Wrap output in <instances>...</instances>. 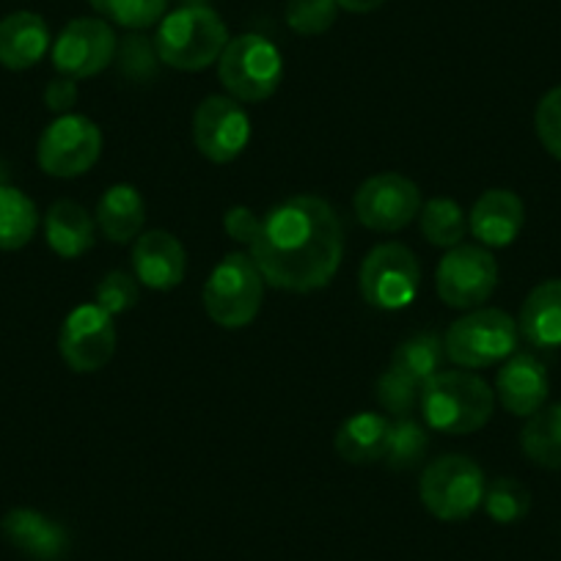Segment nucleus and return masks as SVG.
<instances>
[{"mask_svg": "<svg viewBox=\"0 0 561 561\" xmlns=\"http://www.w3.org/2000/svg\"><path fill=\"white\" fill-rule=\"evenodd\" d=\"M248 248L264 284L284 293H317L342 264V220L325 198L295 196L264 215Z\"/></svg>", "mask_w": 561, "mask_h": 561, "instance_id": "f257e3e1", "label": "nucleus"}, {"mask_svg": "<svg viewBox=\"0 0 561 561\" xmlns=\"http://www.w3.org/2000/svg\"><path fill=\"white\" fill-rule=\"evenodd\" d=\"M419 410L435 433L471 435L493 419L495 391L473 371H438L421 391Z\"/></svg>", "mask_w": 561, "mask_h": 561, "instance_id": "f03ea898", "label": "nucleus"}, {"mask_svg": "<svg viewBox=\"0 0 561 561\" xmlns=\"http://www.w3.org/2000/svg\"><path fill=\"white\" fill-rule=\"evenodd\" d=\"M229 45L224 18L209 7H180L165 14L154 34L158 61L180 72H202L218 64Z\"/></svg>", "mask_w": 561, "mask_h": 561, "instance_id": "7ed1b4c3", "label": "nucleus"}, {"mask_svg": "<svg viewBox=\"0 0 561 561\" xmlns=\"http://www.w3.org/2000/svg\"><path fill=\"white\" fill-rule=\"evenodd\" d=\"M264 300V275L251 253H229L204 284V309L215 325L237 331L256 320Z\"/></svg>", "mask_w": 561, "mask_h": 561, "instance_id": "20e7f679", "label": "nucleus"}, {"mask_svg": "<svg viewBox=\"0 0 561 561\" xmlns=\"http://www.w3.org/2000/svg\"><path fill=\"white\" fill-rule=\"evenodd\" d=\"M520 328L501 309H473L451 322L444 336L446 358L460 369H488L515 355Z\"/></svg>", "mask_w": 561, "mask_h": 561, "instance_id": "39448f33", "label": "nucleus"}, {"mask_svg": "<svg viewBox=\"0 0 561 561\" xmlns=\"http://www.w3.org/2000/svg\"><path fill=\"white\" fill-rule=\"evenodd\" d=\"M484 471L466 455H446L421 473V504L438 520H468L484 501Z\"/></svg>", "mask_w": 561, "mask_h": 561, "instance_id": "423d86ee", "label": "nucleus"}, {"mask_svg": "<svg viewBox=\"0 0 561 561\" xmlns=\"http://www.w3.org/2000/svg\"><path fill=\"white\" fill-rule=\"evenodd\" d=\"M218 78L237 102L270 100L284 80V58L264 36L242 34L218 58Z\"/></svg>", "mask_w": 561, "mask_h": 561, "instance_id": "0eeeda50", "label": "nucleus"}, {"mask_svg": "<svg viewBox=\"0 0 561 561\" xmlns=\"http://www.w3.org/2000/svg\"><path fill=\"white\" fill-rule=\"evenodd\" d=\"M421 267L410 248L382 242L366 253L358 273V287L366 304L380 311L408 309L419 295Z\"/></svg>", "mask_w": 561, "mask_h": 561, "instance_id": "6e6552de", "label": "nucleus"}, {"mask_svg": "<svg viewBox=\"0 0 561 561\" xmlns=\"http://www.w3.org/2000/svg\"><path fill=\"white\" fill-rule=\"evenodd\" d=\"M102 154V129L80 113L56 116L45 127L36 147V160L47 176L75 180L96 165Z\"/></svg>", "mask_w": 561, "mask_h": 561, "instance_id": "1a4fd4ad", "label": "nucleus"}, {"mask_svg": "<svg viewBox=\"0 0 561 561\" xmlns=\"http://www.w3.org/2000/svg\"><path fill=\"white\" fill-rule=\"evenodd\" d=\"M438 295L451 309H479L499 287V262L482 245H457L440 259Z\"/></svg>", "mask_w": 561, "mask_h": 561, "instance_id": "9d476101", "label": "nucleus"}, {"mask_svg": "<svg viewBox=\"0 0 561 561\" xmlns=\"http://www.w3.org/2000/svg\"><path fill=\"white\" fill-rule=\"evenodd\" d=\"M353 207L366 229L391 234V231H402L404 226L419 218L421 191L408 176L397 174V171H386V174L369 176L358 187Z\"/></svg>", "mask_w": 561, "mask_h": 561, "instance_id": "9b49d317", "label": "nucleus"}, {"mask_svg": "<svg viewBox=\"0 0 561 561\" xmlns=\"http://www.w3.org/2000/svg\"><path fill=\"white\" fill-rule=\"evenodd\" d=\"M118 39L102 18H78L53 42V67L72 80L96 78L113 64Z\"/></svg>", "mask_w": 561, "mask_h": 561, "instance_id": "f8f14e48", "label": "nucleus"}, {"mask_svg": "<svg viewBox=\"0 0 561 561\" xmlns=\"http://www.w3.org/2000/svg\"><path fill=\"white\" fill-rule=\"evenodd\" d=\"M251 118L234 96H207L193 113V144L209 163L226 165L245 152Z\"/></svg>", "mask_w": 561, "mask_h": 561, "instance_id": "ddd939ff", "label": "nucleus"}, {"mask_svg": "<svg viewBox=\"0 0 561 561\" xmlns=\"http://www.w3.org/2000/svg\"><path fill=\"white\" fill-rule=\"evenodd\" d=\"M58 350L67 366L78 375L105 369L116 353V325L113 317L96 304L78 306L67 314L58 336Z\"/></svg>", "mask_w": 561, "mask_h": 561, "instance_id": "4468645a", "label": "nucleus"}, {"mask_svg": "<svg viewBox=\"0 0 561 561\" xmlns=\"http://www.w3.org/2000/svg\"><path fill=\"white\" fill-rule=\"evenodd\" d=\"M135 280L154 293H169L185 280L187 253L171 231L152 229L135 240L133 248Z\"/></svg>", "mask_w": 561, "mask_h": 561, "instance_id": "2eb2a0df", "label": "nucleus"}, {"mask_svg": "<svg viewBox=\"0 0 561 561\" xmlns=\"http://www.w3.org/2000/svg\"><path fill=\"white\" fill-rule=\"evenodd\" d=\"M548 388V369L542 366V360L528 353L510 355L495 377V397H499L501 408L517 419H528L542 410Z\"/></svg>", "mask_w": 561, "mask_h": 561, "instance_id": "dca6fc26", "label": "nucleus"}, {"mask_svg": "<svg viewBox=\"0 0 561 561\" xmlns=\"http://www.w3.org/2000/svg\"><path fill=\"white\" fill-rule=\"evenodd\" d=\"M523 224H526V207L517 193L493 187L482 193L468 215V229L482 245L506 248L517 240Z\"/></svg>", "mask_w": 561, "mask_h": 561, "instance_id": "f3484780", "label": "nucleus"}, {"mask_svg": "<svg viewBox=\"0 0 561 561\" xmlns=\"http://www.w3.org/2000/svg\"><path fill=\"white\" fill-rule=\"evenodd\" d=\"M0 526L9 542L34 561H61L69 553L67 528L36 510H12Z\"/></svg>", "mask_w": 561, "mask_h": 561, "instance_id": "a211bd4d", "label": "nucleus"}, {"mask_svg": "<svg viewBox=\"0 0 561 561\" xmlns=\"http://www.w3.org/2000/svg\"><path fill=\"white\" fill-rule=\"evenodd\" d=\"M50 50V28L34 12H14L0 20V67L23 72Z\"/></svg>", "mask_w": 561, "mask_h": 561, "instance_id": "6ab92c4d", "label": "nucleus"}, {"mask_svg": "<svg viewBox=\"0 0 561 561\" xmlns=\"http://www.w3.org/2000/svg\"><path fill=\"white\" fill-rule=\"evenodd\" d=\"M517 328L534 347H561V278L542 280L528 293Z\"/></svg>", "mask_w": 561, "mask_h": 561, "instance_id": "aec40b11", "label": "nucleus"}, {"mask_svg": "<svg viewBox=\"0 0 561 561\" xmlns=\"http://www.w3.org/2000/svg\"><path fill=\"white\" fill-rule=\"evenodd\" d=\"M147 224V204L133 185L107 187L96 204V229L116 245L138 240Z\"/></svg>", "mask_w": 561, "mask_h": 561, "instance_id": "412c9836", "label": "nucleus"}, {"mask_svg": "<svg viewBox=\"0 0 561 561\" xmlns=\"http://www.w3.org/2000/svg\"><path fill=\"white\" fill-rule=\"evenodd\" d=\"M45 237L56 256L78 259L94 248L96 224L85 213V207L64 198V202L53 204L50 213L45 215Z\"/></svg>", "mask_w": 561, "mask_h": 561, "instance_id": "4be33fe9", "label": "nucleus"}, {"mask_svg": "<svg viewBox=\"0 0 561 561\" xmlns=\"http://www.w3.org/2000/svg\"><path fill=\"white\" fill-rule=\"evenodd\" d=\"M388 424L391 421L380 413H355L344 421L336 433V451L342 460L353 466L380 462L386 455Z\"/></svg>", "mask_w": 561, "mask_h": 561, "instance_id": "5701e85b", "label": "nucleus"}, {"mask_svg": "<svg viewBox=\"0 0 561 561\" xmlns=\"http://www.w3.org/2000/svg\"><path fill=\"white\" fill-rule=\"evenodd\" d=\"M520 446L531 462L561 471V404H548L528 415Z\"/></svg>", "mask_w": 561, "mask_h": 561, "instance_id": "b1692460", "label": "nucleus"}, {"mask_svg": "<svg viewBox=\"0 0 561 561\" xmlns=\"http://www.w3.org/2000/svg\"><path fill=\"white\" fill-rule=\"evenodd\" d=\"M39 226L36 204L23 191L0 185V251H20L28 245Z\"/></svg>", "mask_w": 561, "mask_h": 561, "instance_id": "393cba45", "label": "nucleus"}, {"mask_svg": "<svg viewBox=\"0 0 561 561\" xmlns=\"http://www.w3.org/2000/svg\"><path fill=\"white\" fill-rule=\"evenodd\" d=\"M444 358V336H438V333H415V336L404 339L399 344L391 358V369L410 377L419 386H427L430 377H435L440 371Z\"/></svg>", "mask_w": 561, "mask_h": 561, "instance_id": "a878e982", "label": "nucleus"}, {"mask_svg": "<svg viewBox=\"0 0 561 561\" xmlns=\"http://www.w3.org/2000/svg\"><path fill=\"white\" fill-rule=\"evenodd\" d=\"M421 234L435 248H457L468 231V215L451 198H433L419 213Z\"/></svg>", "mask_w": 561, "mask_h": 561, "instance_id": "bb28decb", "label": "nucleus"}, {"mask_svg": "<svg viewBox=\"0 0 561 561\" xmlns=\"http://www.w3.org/2000/svg\"><path fill=\"white\" fill-rule=\"evenodd\" d=\"M430 449L427 430L421 427L415 419H393L388 424V440L382 462L393 471H408L424 462Z\"/></svg>", "mask_w": 561, "mask_h": 561, "instance_id": "cd10ccee", "label": "nucleus"}, {"mask_svg": "<svg viewBox=\"0 0 561 561\" xmlns=\"http://www.w3.org/2000/svg\"><path fill=\"white\" fill-rule=\"evenodd\" d=\"M89 3L105 23L122 25L127 31L152 28L169 9V0H89Z\"/></svg>", "mask_w": 561, "mask_h": 561, "instance_id": "c85d7f7f", "label": "nucleus"}, {"mask_svg": "<svg viewBox=\"0 0 561 561\" xmlns=\"http://www.w3.org/2000/svg\"><path fill=\"white\" fill-rule=\"evenodd\" d=\"M482 506L495 523L510 526V523L523 520V517L528 515V510H531V493H528L526 484H520L517 479L501 477L484 490Z\"/></svg>", "mask_w": 561, "mask_h": 561, "instance_id": "c756f323", "label": "nucleus"}, {"mask_svg": "<svg viewBox=\"0 0 561 561\" xmlns=\"http://www.w3.org/2000/svg\"><path fill=\"white\" fill-rule=\"evenodd\" d=\"M421 391L424 386L399 375L391 366L377 380V399H380V408L391 413V419H410V413L421 404Z\"/></svg>", "mask_w": 561, "mask_h": 561, "instance_id": "7c9ffc66", "label": "nucleus"}, {"mask_svg": "<svg viewBox=\"0 0 561 561\" xmlns=\"http://www.w3.org/2000/svg\"><path fill=\"white\" fill-rule=\"evenodd\" d=\"M287 25L300 36H320L333 28L339 18L336 0H289L287 3Z\"/></svg>", "mask_w": 561, "mask_h": 561, "instance_id": "2f4dec72", "label": "nucleus"}, {"mask_svg": "<svg viewBox=\"0 0 561 561\" xmlns=\"http://www.w3.org/2000/svg\"><path fill=\"white\" fill-rule=\"evenodd\" d=\"M138 298V280L129 273H124V270H113V273H107L105 278L96 284L94 304L100 306V309H105L111 317H118L124 314V311L135 309Z\"/></svg>", "mask_w": 561, "mask_h": 561, "instance_id": "473e14b6", "label": "nucleus"}, {"mask_svg": "<svg viewBox=\"0 0 561 561\" xmlns=\"http://www.w3.org/2000/svg\"><path fill=\"white\" fill-rule=\"evenodd\" d=\"M534 127H537L539 144L550 158L561 160V85L550 89L539 100L537 113H534Z\"/></svg>", "mask_w": 561, "mask_h": 561, "instance_id": "72a5a7b5", "label": "nucleus"}, {"mask_svg": "<svg viewBox=\"0 0 561 561\" xmlns=\"http://www.w3.org/2000/svg\"><path fill=\"white\" fill-rule=\"evenodd\" d=\"M116 56L122 58V69L129 78H147L154 72V61H158V53H154V42H147L144 36H127L124 45L118 47Z\"/></svg>", "mask_w": 561, "mask_h": 561, "instance_id": "f704fd0d", "label": "nucleus"}, {"mask_svg": "<svg viewBox=\"0 0 561 561\" xmlns=\"http://www.w3.org/2000/svg\"><path fill=\"white\" fill-rule=\"evenodd\" d=\"M224 226H226V234H229L231 240L251 245L253 237L259 234L262 220L256 218V213H253L251 207H231L229 213H226Z\"/></svg>", "mask_w": 561, "mask_h": 561, "instance_id": "c9c22d12", "label": "nucleus"}, {"mask_svg": "<svg viewBox=\"0 0 561 561\" xmlns=\"http://www.w3.org/2000/svg\"><path fill=\"white\" fill-rule=\"evenodd\" d=\"M45 105L50 107L58 116H67L72 113V107L78 105V80L72 78H56L47 83L45 89Z\"/></svg>", "mask_w": 561, "mask_h": 561, "instance_id": "e433bc0d", "label": "nucleus"}, {"mask_svg": "<svg viewBox=\"0 0 561 561\" xmlns=\"http://www.w3.org/2000/svg\"><path fill=\"white\" fill-rule=\"evenodd\" d=\"M388 0H336V7L344 9L350 14H369L377 12L380 7H386Z\"/></svg>", "mask_w": 561, "mask_h": 561, "instance_id": "4c0bfd02", "label": "nucleus"}, {"mask_svg": "<svg viewBox=\"0 0 561 561\" xmlns=\"http://www.w3.org/2000/svg\"><path fill=\"white\" fill-rule=\"evenodd\" d=\"M182 7H204V0H182Z\"/></svg>", "mask_w": 561, "mask_h": 561, "instance_id": "58836bf2", "label": "nucleus"}]
</instances>
